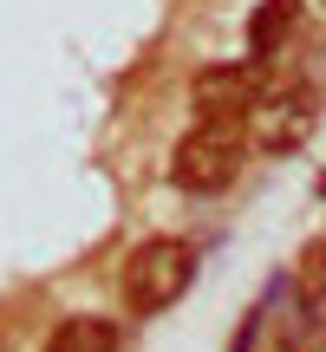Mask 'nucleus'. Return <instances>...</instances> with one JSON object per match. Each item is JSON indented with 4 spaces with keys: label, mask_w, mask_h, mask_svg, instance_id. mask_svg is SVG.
Masks as SVG:
<instances>
[{
    "label": "nucleus",
    "mask_w": 326,
    "mask_h": 352,
    "mask_svg": "<svg viewBox=\"0 0 326 352\" xmlns=\"http://www.w3.org/2000/svg\"><path fill=\"white\" fill-rule=\"evenodd\" d=\"M189 280H196V248L176 235H157L124 267V307L131 314H163V307H176L189 294Z\"/></svg>",
    "instance_id": "1"
},
{
    "label": "nucleus",
    "mask_w": 326,
    "mask_h": 352,
    "mask_svg": "<svg viewBox=\"0 0 326 352\" xmlns=\"http://www.w3.org/2000/svg\"><path fill=\"white\" fill-rule=\"evenodd\" d=\"M241 176V131L235 124H196L170 151V183L189 196H215Z\"/></svg>",
    "instance_id": "2"
},
{
    "label": "nucleus",
    "mask_w": 326,
    "mask_h": 352,
    "mask_svg": "<svg viewBox=\"0 0 326 352\" xmlns=\"http://www.w3.org/2000/svg\"><path fill=\"white\" fill-rule=\"evenodd\" d=\"M261 65H209V72L189 85V104L202 111V124H241V118H254V104H261Z\"/></svg>",
    "instance_id": "3"
},
{
    "label": "nucleus",
    "mask_w": 326,
    "mask_h": 352,
    "mask_svg": "<svg viewBox=\"0 0 326 352\" xmlns=\"http://www.w3.org/2000/svg\"><path fill=\"white\" fill-rule=\"evenodd\" d=\"M314 118H320V98L307 85H287V91H268L248 124H254V144H261V151L287 157V151H301V144L314 138Z\"/></svg>",
    "instance_id": "4"
},
{
    "label": "nucleus",
    "mask_w": 326,
    "mask_h": 352,
    "mask_svg": "<svg viewBox=\"0 0 326 352\" xmlns=\"http://www.w3.org/2000/svg\"><path fill=\"white\" fill-rule=\"evenodd\" d=\"M46 352H118V327H111V320H98V314H72V320L52 327Z\"/></svg>",
    "instance_id": "5"
},
{
    "label": "nucleus",
    "mask_w": 326,
    "mask_h": 352,
    "mask_svg": "<svg viewBox=\"0 0 326 352\" xmlns=\"http://www.w3.org/2000/svg\"><path fill=\"white\" fill-rule=\"evenodd\" d=\"M294 20H301V0H268V7L248 20V46H254V59H268V52H274L281 39L294 33Z\"/></svg>",
    "instance_id": "6"
}]
</instances>
